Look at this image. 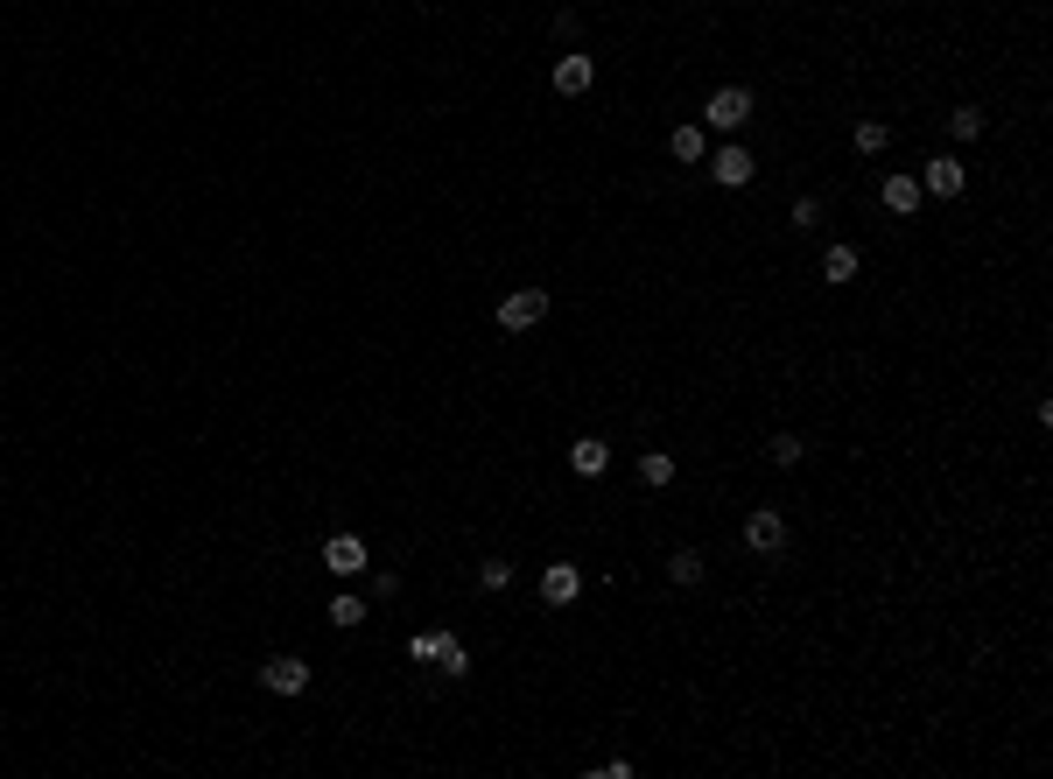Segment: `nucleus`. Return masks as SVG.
I'll return each instance as SVG.
<instances>
[{"mask_svg":"<svg viewBox=\"0 0 1053 779\" xmlns=\"http://www.w3.org/2000/svg\"><path fill=\"white\" fill-rule=\"evenodd\" d=\"M702 120H710V127H724V134H738V127L752 120V92H745V85H724V92H710Z\"/></svg>","mask_w":1053,"mask_h":779,"instance_id":"nucleus-1","label":"nucleus"},{"mask_svg":"<svg viewBox=\"0 0 1053 779\" xmlns=\"http://www.w3.org/2000/svg\"><path fill=\"white\" fill-rule=\"evenodd\" d=\"M541 316H548V288H513L499 302V330H534Z\"/></svg>","mask_w":1053,"mask_h":779,"instance_id":"nucleus-2","label":"nucleus"},{"mask_svg":"<svg viewBox=\"0 0 1053 779\" xmlns=\"http://www.w3.org/2000/svg\"><path fill=\"white\" fill-rule=\"evenodd\" d=\"M576 597H583V569H576V562H548V569H541V604H548V611H569Z\"/></svg>","mask_w":1053,"mask_h":779,"instance_id":"nucleus-3","label":"nucleus"},{"mask_svg":"<svg viewBox=\"0 0 1053 779\" xmlns=\"http://www.w3.org/2000/svg\"><path fill=\"white\" fill-rule=\"evenodd\" d=\"M745 548H752V555H780V548H787V520H780L773 506L752 513V520H745Z\"/></svg>","mask_w":1053,"mask_h":779,"instance_id":"nucleus-4","label":"nucleus"},{"mask_svg":"<svg viewBox=\"0 0 1053 779\" xmlns=\"http://www.w3.org/2000/svg\"><path fill=\"white\" fill-rule=\"evenodd\" d=\"M260 688H274V695H302V688H309V667H302L295 653H274V660L260 667Z\"/></svg>","mask_w":1053,"mask_h":779,"instance_id":"nucleus-5","label":"nucleus"},{"mask_svg":"<svg viewBox=\"0 0 1053 779\" xmlns=\"http://www.w3.org/2000/svg\"><path fill=\"white\" fill-rule=\"evenodd\" d=\"M323 569H330V576H359V569H366V541H359V534H330V541H323Z\"/></svg>","mask_w":1053,"mask_h":779,"instance_id":"nucleus-6","label":"nucleus"},{"mask_svg":"<svg viewBox=\"0 0 1053 779\" xmlns=\"http://www.w3.org/2000/svg\"><path fill=\"white\" fill-rule=\"evenodd\" d=\"M752 169H759V162H752L738 141H731V148H717V162H710V176H717L724 190H745V183H752Z\"/></svg>","mask_w":1053,"mask_h":779,"instance_id":"nucleus-7","label":"nucleus"},{"mask_svg":"<svg viewBox=\"0 0 1053 779\" xmlns=\"http://www.w3.org/2000/svg\"><path fill=\"white\" fill-rule=\"evenodd\" d=\"M962 183H969V169H962L955 155L927 162V176H920V190H927V197H962Z\"/></svg>","mask_w":1053,"mask_h":779,"instance_id":"nucleus-8","label":"nucleus"},{"mask_svg":"<svg viewBox=\"0 0 1053 779\" xmlns=\"http://www.w3.org/2000/svg\"><path fill=\"white\" fill-rule=\"evenodd\" d=\"M590 78H597V64H590V57H555V92H562V99L590 92Z\"/></svg>","mask_w":1053,"mask_h":779,"instance_id":"nucleus-9","label":"nucleus"},{"mask_svg":"<svg viewBox=\"0 0 1053 779\" xmlns=\"http://www.w3.org/2000/svg\"><path fill=\"white\" fill-rule=\"evenodd\" d=\"M611 464V443H597V436H583V443H569V471L576 478H597Z\"/></svg>","mask_w":1053,"mask_h":779,"instance_id":"nucleus-10","label":"nucleus"},{"mask_svg":"<svg viewBox=\"0 0 1053 779\" xmlns=\"http://www.w3.org/2000/svg\"><path fill=\"white\" fill-rule=\"evenodd\" d=\"M878 197H885V211H892V218H906V211L920 204V183H913V176H885V190H878Z\"/></svg>","mask_w":1053,"mask_h":779,"instance_id":"nucleus-11","label":"nucleus"},{"mask_svg":"<svg viewBox=\"0 0 1053 779\" xmlns=\"http://www.w3.org/2000/svg\"><path fill=\"white\" fill-rule=\"evenodd\" d=\"M822 281H836V288L857 281V253H850V246H829V253H822Z\"/></svg>","mask_w":1053,"mask_h":779,"instance_id":"nucleus-12","label":"nucleus"},{"mask_svg":"<svg viewBox=\"0 0 1053 779\" xmlns=\"http://www.w3.org/2000/svg\"><path fill=\"white\" fill-rule=\"evenodd\" d=\"M639 478H646V485H674V457H667V450H646V457H639Z\"/></svg>","mask_w":1053,"mask_h":779,"instance_id":"nucleus-13","label":"nucleus"},{"mask_svg":"<svg viewBox=\"0 0 1053 779\" xmlns=\"http://www.w3.org/2000/svg\"><path fill=\"white\" fill-rule=\"evenodd\" d=\"M436 667H443V674H450V681H457V674H464V667H471V653H464V646H457V639H450V632H443V646H436Z\"/></svg>","mask_w":1053,"mask_h":779,"instance_id":"nucleus-14","label":"nucleus"},{"mask_svg":"<svg viewBox=\"0 0 1053 779\" xmlns=\"http://www.w3.org/2000/svg\"><path fill=\"white\" fill-rule=\"evenodd\" d=\"M674 162H702V127H674Z\"/></svg>","mask_w":1053,"mask_h":779,"instance_id":"nucleus-15","label":"nucleus"},{"mask_svg":"<svg viewBox=\"0 0 1053 779\" xmlns=\"http://www.w3.org/2000/svg\"><path fill=\"white\" fill-rule=\"evenodd\" d=\"M766 457H773L780 471H794V464H801L808 450H801V436H773V450H766Z\"/></svg>","mask_w":1053,"mask_h":779,"instance_id":"nucleus-16","label":"nucleus"},{"mask_svg":"<svg viewBox=\"0 0 1053 779\" xmlns=\"http://www.w3.org/2000/svg\"><path fill=\"white\" fill-rule=\"evenodd\" d=\"M948 127H955V141H976V134H983V113L962 106V113H948Z\"/></svg>","mask_w":1053,"mask_h":779,"instance_id":"nucleus-17","label":"nucleus"},{"mask_svg":"<svg viewBox=\"0 0 1053 779\" xmlns=\"http://www.w3.org/2000/svg\"><path fill=\"white\" fill-rule=\"evenodd\" d=\"M667 569H674V583H702V555H695V548H681Z\"/></svg>","mask_w":1053,"mask_h":779,"instance_id":"nucleus-18","label":"nucleus"},{"mask_svg":"<svg viewBox=\"0 0 1053 779\" xmlns=\"http://www.w3.org/2000/svg\"><path fill=\"white\" fill-rule=\"evenodd\" d=\"M330 618H337V625H366V597H337Z\"/></svg>","mask_w":1053,"mask_h":779,"instance_id":"nucleus-19","label":"nucleus"},{"mask_svg":"<svg viewBox=\"0 0 1053 779\" xmlns=\"http://www.w3.org/2000/svg\"><path fill=\"white\" fill-rule=\"evenodd\" d=\"M478 583H485V590H506V583H513V562H478Z\"/></svg>","mask_w":1053,"mask_h":779,"instance_id":"nucleus-20","label":"nucleus"},{"mask_svg":"<svg viewBox=\"0 0 1053 779\" xmlns=\"http://www.w3.org/2000/svg\"><path fill=\"white\" fill-rule=\"evenodd\" d=\"M857 148H864V155H878V148H885V127H878V120H864V127H857Z\"/></svg>","mask_w":1053,"mask_h":779,"instance_id":"nucleus-21","label":"nucleus"}]
</instances>
